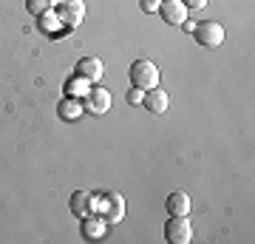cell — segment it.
Wrapping results in <instances>:
<instances>
[{
	"mask_svg": "<svg viewBox=\"0 0 255 244\" xmlns=\"http://www.w3.org/2000/svg\"><path fill=\"white\" fill-rule=\"evenodd\" d=\"M130 82H133V88H156L159 85V68H156L150 60H136V63L130 65Z\"/></svg>",
	"mask_w": 255,
	"mask_h": 244,
	"instance_id": "6da1fadb",
	"label": "cell"
},
{
	"mask_svg": "<svg viewBox=\"0 0 255 244\" xmlns=\"http://www.w3.org/2000/svg\"><path fill=\"white\" fill-rule=\"evenodd\" d=\"M193 37H196L201 45H207V48H219V45L224 43V26L216 23V20H201V23H196V28H193Z\"/></svg>",
	"mask_w": 255,
	"mask_h": 244,
	"instance_id": "7a4b0ae2",
	"label": "cell"
},
{
	"mask_svg": "<svg viewBox=\"0 0 255 244\" xmlns=\"http://www.w3.org/2000/svg\"><path fill=\"white\" fill-rule=\"evenodd\" d=\"M164 239L170 244H190L193 239V227L187 216H170L164 225Z\"/></svg>",
	"mask_w": 255,
	"mask_h": 244,
	"instance_id": "3957f363",
	"label": "cell"
},
{
	"mask_svg": "<svg viewBox=\"0 0 255 244\" xmlns=\"http://www.w3.org/2000/svg\"><path fill=\"white\" fill-rule=\"evenodd\" d=\"M111 91L108 88H91L85 97H82V108H85V114H97V117H102V114H108L111 108Z\"/></svg>",
	"mask_w": 255,
	"mask_h": 244,
	"instance_id": "277c9868",
	"label": "cell"
},
{
	"mask_svg": "<svg viewBox=\"0 0 255 244\" xmlns=\"http://www.w3.org/2000/svg\"><path fill=\"white\" fill-rule=\"evenodd\" d=\"M102 219H105V225H117L125 219V199L119 196V193H105L102 196Z\"/></svg>",
	"mask_w": 255,
	"mask_h": 244,
	"instance_id": "5b68a950",
	"label": "cell"
},
{
	"mask_svg": "<svg viewBox=\"0 0 255 244\" xmlns=\"http://www.w3.org/2000/svg\"><path fill=\"white\" fill-rule=\"evenodd\" d=\"M82 17H85V3H82V0H63V3H60L57 20L65 23L68 28H77L82 23Z\"/></svg>",
	"mask_w": 255,
	"mask_h": 244,
	"instance_id": "8992f818",
	"label": "cell"
},
{
	"mask_svg": "<svg viewBox=\"0 0 255 244\" xmlns=\"http://www.w3.org/2000/svg\"><path fill=\"white\" fill-rule=\"evenodd\" d=\"M187 6H184L182 0H162L159 3V14H162L164 23H170V26H182L184 20H187Z\"/></svg>",
	"mask_w": 255,
	"mask_h": 244,
	"instance_id": "52a82bcc",
	"label": "cell"
},
{
	"mask_svg": "<svg viewBox=\"0 0 255 244\" xmlns=\"http://www.w3.org/2000/svg\"><path fill=\"white\" fill-rule=\"evenodd\" d=\"M142 105H145L150 114H164V111H167V105H170V97H167V91H162L159 85H156V88H147L145 91Z\"/></svg>",
	"mask_w": 255,
	"mask_h": 244,
	"instance_id": "ba28073f",
	"label": "cell"
},
{
	"mask_svg": "<svg viewBox=\"0 0 255 244\" xmlns=\"http://www.w3.org/2000/svg\"><path fill=\"white\" fill-rule=\"evenodd\" d=\"M77 74H80V77H85L88 82H100L102 74H105L102 60H100V57H82L80 63H77Z\"/></svg>",
	"mask_w": 255,
	"mask_h": 244,
	"instance_id": "9c48e42d",
	"label": "cell"
},
{
	"mask_svg": "<svg viewBox=\"0 0 255 244\" xmlns=\"http://www.w3.org/2000/svg\"><path fill=\"white\" fill-rule=\"evenodd\" d=\"M164 208H167L170 216H187V213H190V196H187L184 190H176V193L167 196Z\"/></svg>",
	"mask_w": 255,
	"mask_h": 244,
	"instance_id": "30bf717a",
	"label": "cell"
},
{
	"mask_svg": "<svg viewBox=\"0 0 255 244\" xmlns=\"http://www.w3.org/2000/svg\"><path fill=\"white\" fill-rule=\"evenodd\" d=\"M57 114H60V119H65V122H68V119H80L82 114H85V108H82V100H77V97H65L63 102H60V105H57Z\"/></svg>",
	"mask_w": 255,
	"mask_h": 244,
	"instance_id": "8fae6325",
	"label": "cell"
},
{
	"mask_svg": "<svg viewBox=\"0 0 255 244\" xmlns=\"http://www.w3.org/2000/svg\"><path fill=\"white\" fill-rule=\"evenodd\" d=\"M91 193L88 190H77L71 196V213L74 216H80V219H85L88 213H94V205H91Z\"/></svg>",
	"mask_w": 255,
	"mask_h": 244,
	"instance_id": "7c38bea8",
	"label": "cell"
},
{
	"mask_svg": "<svg viewBox=\"0 0 255 244\" xmlns=\"http://www.w3.org/2000/svg\"><path fill=\"white\" fill-rule=\"evenodd\" d=\"M88 91H91V82L85 80V77H80V74L65 82V94H68V97H77V100H82Z\"/></svg>",
	"mask_w": 255,
	"mask_h": 244,
	"instance_id": "4fadbf2b",
	"label": "cell"
},
{
	"mask_svg": "<svg viewBox=\"0 0 255 244\" xmlns=\"http://www.w3.org/2000/svg\"><path fill=\"white\" fill-rule=\"evenodd\" d=\"M102 230H105V219H94L91 213L82 219V236L85 239H100Z\"/></svg>",
	"mask_w": 255,
	"mask_h": 244,
	"instance_id": "5bb4252c",
	"label": "cell"
},
{
	"mask_svg": "<svg viewBox=\"0 0 255 244\" xmlns=\"http://www.w3.org/2000/svg\"><path fill=\"white\" fill-rule=\"evenodd\" d=\"M26 9L28 14H34V17H43L51 11V0H26Z\"/></svg>",
	"mask_w": 255,
	"mask_h": 244,
	"instance_id": "9a60e30c",
	"label": "cell"
},
{
	"mask_svg": "<svg viewBox=\"0 0 255 244\" xmlns=\"http://www.w3.org/2000/svg\"><path fill=\"white\" fill-rule=\"evenodd\" d=\"M159 3H162V0H142V11L153 14V11H159Z\"/></svg>",
	"mask_w": 255,
	"mask_h": 244,
	"instance_id": "2e32d148",
	"label": "cell"
},
{
	"mask_svg": "<svg viewBox=\"0 0 255 244\" xmlns=\"http://www.w3.org/2000/svg\"><path fill=\"white\" fill-rule=\"evenodd\" d=\"M142 97H145V94H142V88H133L130 94H128V102H130V105H139V102H142Z\"/></svg>",
	"mask_w": 255,
	"mask_h": 244,
	"instance_id": "e0dca14e",
	"label": "cell"
},
{
	"mask_svg": "<svg viewBox=\"0 0 255 244\" xmlns=\"http://www.w3.org/2000/svg\"><path fill=\"white\" fill-rule=\"evenodd\" d=\"M182 3L187 9H204V6H207V0H182Z\"/></svg>",
	"mask_w": 255,
	"mask_h": 244,
	"instance_id": "ac0fdd59",
	"label": "cell"
},
{
	"mask_svg": "<svg viewBox=\"0 0 255 244\" xmlns=\"http://www.w3.org/2000/svg\"><path fill=\"white\" fill-rule=\"evenodd\" d=\"M60 3H63V0H51V6H60Z\"/></svg>",
	"mask_w": 255,
	"mask_h": 244,
	"instance_id": "d6986e66",
	"label": "cell"
}]
</instances>
